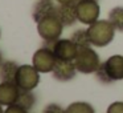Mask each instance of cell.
<instances>
[{"label": "cell", "mask_w": 123, "mask_h": 113, "mask_svg": "<svg viewBox=\"0 0 123 113\" xmlns=\"http://www.w3.org/2000/svg\"><path fill=\"white\" fill-rule=\"evenodd\" d=\"M115 27L110 23V20H101L98 19L97 21H94L93 24L89 25L87 32L89 37H90L91 45L94 47H106L114 40L115 36Z\"/></svg>", "instance_id": "cell-1"}, {"label": "cell", "mask_w": 123, "mask_h": 113, "mask_svg": "<svg viewBox=\"0 0 123 113\" xmlns=\"http://www.w3.org/2000/svg\"><path fill=\"white\" fill-rule=\"evenodd\" d=\"M62 31H64V24L61 23V20L56 16V15H52V16L44 17L43 20L37 23V32L40 35V37L43 39L46 43L53 44L54 41H57L62 35Z\"/></svg>", "instance_id": "cell-2"}, {"label": "cell", "mask_w": 123, "mask_h": 113, "mask_svg": "<svg viewBox=\"0 0 123 113\" xmlns=\"http://www.w3.org/2000/svg\"><path fill=\"white\" fill-rule=\"evenodd\" d=\"M74 64L80 73L90 75V73H95V71L101 65V60H99V55L91 47H85V48H78Z\"/></svg>", "instance_id": "cell-3"}, {"label": "cell", "mask_w": 123, "mask_h": 113, "mask_svg": "<svg viewBox=\"0 0 123 113\" xmlns=\"http://www.w3.org/2000/svg\"><path fill=\"white\" fill-rule=\"evenodd\" d=\"M40 83V72L33 65H20L16 73V84L23 91H33Z\"/></svg>", "instance_id": "cell-4"}, {"label": "cell", "mask_w": 123, "mask_h": 113, "mask_svg": "<svg viewBox=\"0 0 123 113\" xmlns=\"http://www.w3.org/2000/svg\"><path fill=\"white\" fill-rule=\"evenodd\" d=\"M77 16L78 21L85 25H90L99 19L101 7L98 0H77Z\"/></svg>", "instance_id": "cell-5"}, {"label": "cell", "mask_w": 123, "mask_h": 113, "mask_svg": "<svg viewBox=\"0 0 123 113\" xmlns=\"http://www.w3.org/2000/svg\"><path fill=\"white\" fill-rule=\"evenodd\" d=\"M56 63V55H54L53 49L48 48V47H41L32 56V65L40 73H52Z\"/></svg>", "instance_id": "cell-6"}, {"label": "cell", "mask_w": 123, "mask_h": 113, "mask_svg": "<svg viewBox=\"0 0 123 113\" xmlns=\"http://www.w3.org/2000/svg\"><path fill=\"white\" fill-rule=\"evenodd\" d=\"M52 49L57 59L65 61H74L78 53V47L70 39H58L52 44Z\"/></svg>", "instance_id": "cell-7"}, {"label": "cell", "mask_w": 123, "mask_h": 113, "mask_svg": "<svg viewBox=\"0 0 123 113\" xmlns=\"http://www.w3.org/2000/svg\"><path fill=\"white\" fill-rule=\"evenodd\" d=\"M77 67H75L74 61H65V60H58L54 65L52 75H53L54 80L61 81V83H66L75 77L77 75Z\"/></svg>", "instance_id": "cell-8"}, {"label": "cell", "mask_w": 123, "mask_h": 113, "mask_svg": "<svg viewBox=\"0 0 123 113\" xmlns=\"http://www.w3.org/2000/svg\"><path fill=\"white\" fill-rule=\"evenodd\" d=\"M56 16L61 20L64 27H72L78 21L77 16V4L68 3V4H58L56 11Z\"/></svg>", "instance_id": "cell-9"}, {"label": "cell", "mask_w": 123, "mask_h": 113, "mask_svg": "<svg viewBox=\"0 0 123 113\" xmlns=\"http://www.w3.org/2000/svg\"><path fill=\"white\" fill-rule=\"evenodd\" d=\"M20 93V88L15 83H4L0 84V104L3 106L16 104L17 97Z\"/></svg>", "instance_id": "cell-10"}, {"label": "cell", "mask_w": 123, "mask_h": 113, "mask_svg": "<svg viewBox=\"0 0 123 113\" xmlns=\"http://www.w3.org/2000/svg\"><path fill=\"white\" fill-rule=\"evenodd\" d=\"M103 64H105V68H106L107 75L110 76V78L112 81L123 80V56L122 55L110 56Z\"/></svg>", "instance_id": "cell-11"}, {"label": "cell", "mask_w": 123, "mask_h": 113, "mask_svg": "<svg viewBox=\"0 0 123 113\" xmlns=\"http://www.w3.org/2000/svg\"><path fill=\"white\" fill-rule=\"evenodd\" d=\"M56 11L57 6L53 3V0H37L32 9V17L36 23H38L44 17L56 15Z\"/></svg>", "instance_id": "cell-12"}, {"label": "cell", "mask_w": 123, "mask_h": 113, "mask_svg": "<svg viewBox=\"0 0 123 113\" xmlns=\"http://www.w3.org/2000/svg\"><path fill=\"white\" fill-rule=\"evenodd\" d=\"M20 65L12 60H6L0 65V80L4 83H15L16 81V73Z\"/></svg>", "instance_id": "cell-13"}, {"label": "cell", "mask_w": 123, "mask_h": 113, "mask_svg": "<svg viewBox=\"0 0 123 113\" xmlns=\"http://www.w3.org/2000/svg\"><path fill=\"white\" fill-rule=\"evenodd\" d=\"M16 104L29 112L33 108V105L36 104L35 93H33L32 91H23V89H20V93H19V97H17Z\"/></svg>", "instance_id": "cell-14"}, {"label": "cell", "mask_w": 123, "mask_h": 113, "mask_svg": "<svg viewBox=\"0 0 123 113\" xmlns=\"http://www.w3.org/2000/svg\"><path fill=\"white\" fill-rule=\"evenodd\" d=\"M70 40L78 47V48H85V47H91V41L89 37L87 29H77L72 33Z\"/></svg>", "instance_id": "cell-15"}, {"label": "cell", "mask_w": 123, "mask_h": 113, "mask_svg": "<svg viewBox=\"0 0 123 113\" xmlns=\"http://www.w3.org/2000/svg\"><path fill=\"white\" fill-rule=\"evenodd\" d=\"M109 20L117 31L123 32V7H114L109 11Z\"/></svg>", "instance_id": "cell-16"}, {"label": "cell", "mask_w": 123, "mask_h": 113, "mask_svg": "<svg viewBox=\"0 0 123 113\" xmlns=\"http://www.w3.org/2000/svg\"><path fill=\"white\" fill-rule=\"evenodd\" d=\"M66 113H95L94 108L89 102L85 101H75L68 105Z\"/></svg>", "instance_id": "cell-17"}, {"label": "cell", "mask_w": 123, "mask_h": 113, "mask_svg": "<svg viewBox=\"0 0 123 113\" xmlns=\"http://www.w3.org/2000/svg\"><path fill=\"white\" fill-rule=\"evenodd\" d=\"M94 75H95L97 80H98L101 84H111V83H114V81L110 78V76L107 75L106 68H105L103 63H101V65L98 67V69L95 71V73H94Z\"/></svg>", "instance_id": "cell-18"}, {"label": "cell", "mask_w": 123, "mask_h": 113, "mask_svg": "<svg viewBox=\"0 0 123 113\" xmlns=\"http://www.w3.org/2000/svg\"><path fill=\"white\" fill-rule=\"evenodd\" d=\"M43 113H66V109L62 108L61 105L52 102V104H48L45 108H44Z\"/></svg>", "instance_id": "cell-19"}, {"label": "cell", "mask_w": 123, "mask_h": 113, "mask_svg": "<svg viewBox=\"0 0 123 113\" xmlns=\"http://www.w3.org/2000/svg\"><path fill=\"white\" fill-rule=\"evenodd\" d=\"M106 113H123V102L122 101H114L109 105Z\"/></svg>", "instance_id": "cell-20"}, {"label": "cell", "mask_w": 123, "mask_h": 113, "mask_svg": "<svg viewBox=\"0 0 123 113\" xmlns=\"http://www.w3.org/2000/svg\"><path fill=\"white\" fill-rule=\"evenodd\" d=\"M4 113H28V110H25L24 108L19 106L17 104H13V105H9V106L6 108Z\"/></svg>", "instance_id": "cell-21"}, {"label": "cell", "mask_w": 123, "mask_h": 113, "mask_svg": "<svg viewBox=\"0 0 123 113\" xmlns=\"http://www.w3.org/2000/svg\"><path fill=\"white\" fill-rule=\"evenodd\" d=\"M58 4H68V3H75L77 0H56Z\"/></svg>", "instance_id": "cell-22"}, {"label": "cell", "mask_w": 123, "mask_h": 113, "mask_svg": "<svg viewBox=\"0 0 123 113\" xmlns=\"http://www.w3.org/2000/svg\"><path fill=\"white\" fill-rule=\"evenodd\" d=\"M3 61H4V60H3V55H1V52H0V65L3 64Z\"/></svg>", "instance_id": "cell-23"}, {"label": "cell", "mask_w": 123, "mask_h": 113, "mask_svg": "<svg viewBox=\"0 0 123 113\" xmlns=\"http://www.w3.org/2000/svg\"><path fill=\"white\" fill-rule=\"evenodd\" d=\"M0 113H4V110H3V105L0 104Z\"/></svg>", "instance_id": "cell-24"}, {"label": "cell", "mask_w": 123, "mask_h": 113, "mask_svg": "<svg viewBox=\"0 0 123 113\" xmlns=\"http://www.w3.org/2000/svg\"><path fill=\"white\" fill-rule=\"evenodd\" d=\"M0 36H1V32H0Z\"/></svg>", "instance_id": "cell-25"}]
</instances>
